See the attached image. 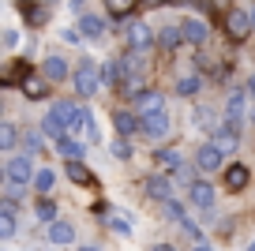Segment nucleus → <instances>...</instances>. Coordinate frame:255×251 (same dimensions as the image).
Segmentation results:
<instances>
[{
    "label": "nucleus",
    "mask_w": 255,
    "mask_h": 251,
    "mask_svg": "<svg viewBox=\"0 0 255 251\" xmlns=\"http://www.w3.org/2000/svg\"><path fill=\"white\" fill-rule=\"evenodd\" d=\"M75 113H79V105H75V102H56L53 109L45 113V120H41V131L53 135V139L68 135V131H72V124H75Z\"/></svg>",
    "instance_id": "obj_1"
},
{
    "label": "nucleus",
    "mask_w": 255,
    "mask_h": 251,
    "mask_svg": "<svg viewBox=\"0 0 255 251\" xmlns=\"http://www.w3.org/2000/svg\"><path fill=\"white\" fill-rule=\"evenodd\" d=\"M72 79H75V94H79V98L98 94V87L105 83V79H102V64H94V60H83Z\"/></svg>",
    "instance_id": "obj_2"
},
{
    "label": "nucleus",
    "mask_w": 255,
    "mask_h": 251,
    "mask_svg": "<svg viewBox=\"0 0 255 251\" xmlns=\"http://www.w3.org/2000/svg\"><path fill=\"white\" fill-rule=\"evenodd\" d=\"M255 30V23H252V11H244V8H229L225 11V34L229 38H248V34Z\"/></svg>",
    "instance_id": "obj_3"
},
{
    "label": "nucleus",
    "mask_w": 255,
    "mask_h": 251,
    "mask_svg": "<svg viewBox=\"0 0 255 251\" xmlns=\"http://www.w3.org/2000/svg\"><path fill=\"white\" fill-rule=\"evenodd\" d=\"M222 161H225V150L218 146L214 139H210V142H203V146H199V154H195V165H199L203 173H218V169H222Z\"/></svg>",
    "instance_id": "obj_4"
},
{
    "label": "nucleus",
    "mask_w": 255,
    "mask_h": 251,
    "mask_svg": "<svg viewBox=\"0 0 255 251\" xmlns=\"http://www.w3.org/2000/svg\"><path fill=\"white\" fill-rule=\"evenodd\" d=\"M169 127H173V120H169V113H165V109L146 113V117H143V135H146V139H154V142H158V139H165V135H169Z\"/></svg>",
    "instance_id": "obj_5"
},
{
    "label": "nucleus",
    "mask_w": 255,
    "mask_h": 251,
    "mask_svg": "<svg viewBox=\"0 0 255 251\" xmlns=\"http://www.w3.org/2000/svg\"><path fill=\"white\" fill-rule=\"evenodd\" d=\"M210 139H214L225 154H233V150L240 146V120H229V117H225V124H218V131L210 135Z\"/></svg>",
    "instance_id": "obj_6"
},
{
    "label": "nucleus",
    "mask_w": 255,
    "mask_h": 251,
    "mask_svg": "<svg viewBox=\"0 0 255 251\" xmlns=\"http://www.w3.org/2000/svg\"><path fill=\"white\" fill-rule=\"evenodd\" d=\"M154 34H150V26H143V23H131V30H128V49H135V53H146V49L154 45Z\"/></svg>",
    "instance_id": "obj_7"
},
{
    "label": "nucleus",
    "mask_w": 255,
    "mask_h": 251,
    "mask_svg": "<svg viewBox=\"0 0 255 251\" xmlns=\"http://www.w3.org/2000/svg\"><path fill=\"white\" fill-rule=\"evenodd\" d=\"M113 127H117V135H135V131H143V117L117 109V113H113Z\"/></svg>",
    "instance_id": "obj_8"
},
{
    "label": "nucleus",
    "mask_w": 255,
    "mask_h": 251,
    "mask_svg": "<svg viewBox=\"0 0 255 251\" xmlns=\"http://www.w3.org/2000/svg\"><path fill=\"white\" fill-rule=\"evenodd\" d=\"M41 75L49 79V83H56V79H68V60H64L60 53H53V56H45V60H41Z\"/></svg>",
    "instance_id": "obj_9"
},
{
    "label": "nucleus",
    "mask_w": 255,
    "mask_h": 251,
    "mask_svg": "<svg viewBox=\"0 0 255 251\" xmlns=\"http://www.w3.org/2000/svg\"><path fill=\"white\" fill-rule=\"evenodd\" d=\"M214 188H210L207 180H191V203L199 206V210H214Z\"/></svg>",
    "instance_id": "obj_10"
},
{
    "label": "nucleus",
    "mask_w": 255,
    "mask_h": 251,
    "mask_svg": "<svg viewBox=\"0 0 255 251\" xmlns=\"http://www.w3.org/2000/svg\"><path fill=\"white\" fill-rule=\"evenodd\" d=\"M135 105H139V117H146V113L165 109V98H161L158 90H139V94H135Z\"/></svg>",
    "instance_id": "obj_11"
},
{
    "label": "nucleus",
    "mask_w": 255,
    "mask_h": 251,
    "mask_svg": "<svg viewBox=\"0 0 255 251\" xmlns=\"http://www.w3.org/2000/svg\"><path fill=\"white\" fill-rule=\"evenodd\" d=\"M102 79H105V87H120L128 79V64L124 60H105L102 64Z\"/></svg>",
    "instance_id": "obj_12"
},
{
    "label": "nucleus",
    "mask_w": 255,
    "mask_h": 251,
    "mask_svg": "<svg viewBox=\"0 0 255 251\" xmlns=\"http://www.w3.org/2000/svg\"><path fill=\"white\" fill-rule=\"evenodd\" d=\"M146 195L150 199H158V203H169V199H173V184H169V176H150V180H146Z\"/></svg>",
    "instance_id": "obj_13"
},
{
    "label": "nucleus",
    "mask_w": 255,
    "mask_h": 251,
    "mask_svg": "<svg viewBox=\"0 0 255 251\" xmlns=\"http://www.w3.org/2000/svg\"><path fill=\"white\" fill-rule=\"evenodd\" d=\"M180 26H184V34H188V41H191V45H203V41L210 38V26L203 23V19H184Z\"/></svg>",
    "instance_id": "obj_14"
},
{
    "label": "nucleus",
    "mask_w": 255,
    "mask_h": 251,
    "mask_svg": "<svg viewBox=\"0 0 255 251\" xmlns=\"http://www.w3.org/2000/svg\"><path fill=\"white\" fill-rule=\"evenodd\" d=\"M56 154H60L64 161H79V157H83V142H75V139H68V135H60V139H56Z\"/></svg>",
    "instance_id": "obj_15"
},
{
    "label": "nucleus",
    "mask_w": 255,
    "mask_h": 251,
    "mask_svg": "<svg viewBox=\"0 0 255 251\" xmlns=\"http://www.w3.org/2000/svg\"><path fill=\"white\" fill-rule=\"evenodd\" d=\"M248 180H252V173H248L244 165H229V169H225V188L229 191H240Z\"/></svg>",
    "instance_id": "obj_16"
},
{
    "label": "nucleus",
    "mask_w": 255,
    "mask_h": 251,
    "mask_svg": "<svg viewBox=\"0 0 255 251\" xmlns=\"http://www.w3.org/2000/svg\"><path fill=\"white\" fill-rule=\"evenodd\" d=\"M30 173H34V169H30V157H26V154H11V157H8V176L30 180Z\"/></svg>",
    "instance_id": "obj_17"
},
{
    "label": "nucleus",
    "mask_w": 255,
    "mask_h": 251,
    "mask_svg": "<svg viewBox=\"0 0 255 251\" xmlns=\"http://www.w3.org/2000/svg\"><path fill=\"white\" fill-rule=\"evenodd\" d=\"M45 90H49V79H41V75H26V79H23V94L30 98V102L45 98Z\"/></svg>",
    "instance_id": "obj_18"
},
{
    "label": "nucleus",
    "mask_w": 255,
    "mask_h": 251,
    "mask_svg": "<svg viewBox=\"0 0 255 251\" xmlns=\"http://www.w3.org/2000/svg\"><path fill=\"white\" fill-rule=\"evenodd\" d=\"M79 30H83V38H105V19L102 15H83Z\"/></svg>",
    "instance_id": "obj_19"
},
{
    "label": "nucleus",
    "mask_w": 255,
    "mask_h": 251,
    "mask_svg": "<svg viewBox=\"0 0 255 251\" xmlns=\"http://www.w3.org/2000/svg\"><path fill=\"white\" fill-rule=\"evenodd\" d=\"M49 240H53V244H72L75 229L68 225V221H49Z\"/></svg>",
    "instance_id": "obj_20"
},
{
    "label": "nucleus",
    "mask_w": 255,
    "mask_h": 251,
    "mask_svg": "<svg viewBox=\"0 0 255 251\" xmlns=\"http://www.w3.org/2000/svg\"><path fill=\"white\" fill-rule=\"evenodd\" d=\"M64 173H68V180H72V184H79V188H83V184H94V176H90V169L83 161H68Z\"/></svg>",
    "instance_id": "obj_21"
},
{
    "label": "nucleus",
    "mask_w": 255,
    "mask_h": 251,
    "mask_svg": "<svg viewBox=\"0 0 255 251\" xmlns=\"http://www.w3.org/2000/svg\"><path fill=\"white\" fill-rule=\"evenodd\" d=\"M158 41L165 49H176L180 41H188V34H184V26H165V30H158Z\"/></svg>",
    "instance_id": "obj_22"
},
{
    "label": "nucleus",
    "mask_w": 255,
    "mask_h": 251,
    "mask_svg": "<svg viewBox=\"0 0 255 251\" xmlns=\"http://www.w3.org/2000/svg\"><path fill=\"white\" fill-rule=\"evenodd\" d=\"M158 165L165 169V173H176V169H184V157H180V150H161Z\"/></svg>",
    "instance_id": "obj_23"
},
{
    "label": "nucleus",
    "mask_w": 255,
    "mask_h": 251,
    "mask_svg": "<svg viewBox=\"0 0 255 251\" xmlns=\"http://www.w3.org/2000/svg\"><path fill=\"white\" fill-rule=\"evenodd\" d=\"M34 188H38L41 195H49V191L56 188V173L53 169H38V173H34Z\"/></svg>",
    "instance_id": "obj_24"
},
{
    "label": "nucleus",
    "mask_w": 255,
    "mask_h": 251,
    "mask_svg": "<svg viewBox=\"0 0 255 251\" xmlns=\"http://www.w3.org/2000/svg\"><path fill=\"white\" fill-rule=\"evenodd\" d=\"M23 184H30V180H19V176H8V180H4V199H11V203H19V199H23Z\"/></svg>",
    "instance_id": "obj_25"
},
{
    "label": "nucleus",
    "mask_w": 255,
    "mask_h": 251,
    "mask_svg": "<svg viewBox=\"0 0 255 251\" xmlns=\"http://www.w3.org/2000/svg\"><path fill=\"white\" fill-rule=\"evenodd\" d=\"M15 142H19V131H15V124H0V150H15Z\"/></svg>",
    "instance_id": "obj_26"
},
{
    "label": "nucleus",
    "mask_w": 255,
    "mask_h": 251,
    "mask_svg": "<svg viewBox=\"0 0 255 251\" xmlns=\"http://www.w3.org/2000/svg\"><path fill=\"white\" fill-rule=\"evenodd\" d=\"M26 75H30V64H26V60H19L15 68H11L8 75H4V87H15V83H23Z\"/></svg>",
    "instance_id": "obj_27"
},
{
    "label": "nucleus",
    "mask_w": 255,
    "mask_h": 251,
    "mask_svg": "<svg viewBox=\"0 0 255 251\" xmlns=\"http://www.w3.org/2000/svg\"><path fill=\"white\" fill-rule=\"evenodd\" d=\"M225 117H229V120H240V117H244V94H233L229 102H225Z\"/></svg>",
    "instance_id": "obj_28"
},
{
    "label": "nucleus",
    "mask_w": 255,
    "mask_h": 251,
    "mask_svg": "<svg viewBox=\"0 0 255 251\" xmlns=\"http://www.w3.org/2000/svg\"><path fill=\"white\" fill-rule=\"evenodd\" d=\"M45 131H26L23 135V146H26V154H41V146H45V139H41Z\"/></svg>",
    "instance_id": "obj_29"
},
{
    "label": "nucleus",
    "mask_w": 255,
    "mask_h": 251,
    "mask_svg": "<svg viewBox=\"0 0 255 251\" xmlns=\"http://www.w3.org/2000/svg\"><path fill=\"white\" fill-rule=\"evenodd\" d=\"M199 87H203V79H199V75H184L180 83H176V90H180L184 98H191V94H195Z\"/></svg>",
    "instance_id": "obj_30"
},
{
    "label": "nucleus",
    "mask_w": 255,
    "mask_h": 251,
    "mask_svg": "<svg viewBox=\"0 0 255 251\" xmlns=\"http://www.w3.org/2000/svg\"><path fill=\"white\" fill-rule=\"evenodd\" d=\"M113 157H120V161H128L131 157V142H128V135H117V142H113Z\"/></svg>",
    "instance_id": "obj_31"
},
{
    "label": "nucleus",
    "mask_w": 255,
    "mask_h": 251,
    "mask_svg": "<svg viewBox=\"0 0 255 251\" xmlns=\"http://www.w3.org/2000/svg\"><path fill=\"white\" fill-rule=\"evenodd\" d=\"M105 8H109V15H128V11L135 8V0H105Z\"/></svg>",
    "instance_id": "obj_32"
},
{
    "label": "nucleus",
    "mask_w": 255,
    "mask_h": 251,
    "mask_svg": "<svg viewBox=\"0 0 255 251\" xmlns=\"http://www.w3.org/2000/svg\"><path fill=\"white\" fill-rule=\"evenodd\" d=\"M34 214H38L41 221H56V203L53 199H41V203L34 206Z\"/></svg>",
    "instance_id": "obj_33"
},
{
    "label": "nucleus",
    "mask_w": 255,
    "mask_h": 251,
    "mask_svg": "<svg viewBox=\"0 0 255 251\" xmlns=\"http://www.w3.org/2000/svg\"><path fill=\"white\" fill-rule=\"evenodd\" d=\"M105 221H109V229H113V233H120V236H131V225H128L124 218H105Z\"/></svg>",
    "instance_id": "obj_34"
},
{
    "label": "nucleus",
    "mask_w": 255,
    "mask_h": 251,
    "mask_svg": "<svg viewBox=\"0 0 255 251\" xmlns=\"http://www.w3.org/2000/svg\"><path fill=\"white\" fill-rule=\"evenodd\" d=\"M165 218H169V221H180V218H184V206L169 199V203H165Z\"/></svg>",
    "instance_id": "obj_35"
},
{
    "label": "nucleus",
    "mask_w": 255,
    "mask_h": 251,
    "mask_svg": "<svg viewBox=\"0 0 255 251\" xmlns=\"http://www.w3.org/2000/svg\"><path fill=\"white\" fill-rule=\"evenodd\" d=\"M23 15L30 19V23H45V8H30V4H26V8H23Z\"/></svg>",
    "instance_id": "obj_36"
},
{
    "label": "nucleus",
    "mask_w": 255,
    "mask_h": 251,
    "mask_svg": "<svg viewBox=\"0 0 255 251\" xmlns=\"http://www.w3.org/2000/svg\"><path fill=\"white\" fill-rule=\"evenodd\" d=\"M180 229H184V233H188V236H191V240H199V229L191 225V221H188V218H180Z\"/></svg>",
    "instance_id": "obj_37"
},
{
    "label": "nucleus",
    "mask_w": 255,
    "mask_h": 251,
    "mask_svg": "<svg viewBox=\"0 0 255 251\" xmlns=\"http://www.w3.org/2000/svg\"><path fill=\"white\" fill-rule=\"evenodd\" d=\"M4 45L15 49V45H19V34H15V30H8V34H4Z\"/></svg>",
    "instance_id": "obj_38"
},
{
    "label": "nucleus",
    "mask_w": 255,
    "mask_h": 251,
    "mask_svg": "<svg viewBox=\"0 0 255 251\" xmlns=\"http://www.w3.org/2000/svg\"><path fill=\"white\" fill-rule=\"evenodd\" d=\"M150 251H176L173 244H150Z\"/></svg>",
    "instance_id": "obj_39"
},
{
    "label": "nucleus",
    "mask_w": 255,
    "mask_h": 251,
    "mask_svg": "<svg viewBox=\"0 0 255 251\" xmlns=\"http://www.w3.org/2000/svg\"><path fill=\"white\" fill-rule=\"evenodd\" d=\"M191 251H214V248H210V244H203V240H195V248H191Z\"/></svg>",
    "instance_id": "obj_40"
},
{
    "label": "nucleus",
    "mask_w": 255,
    "mask_h": 251,
    "mask_svg": "<svg viewBox=\"0 0 255 251\" xmlns=\"http://www.w3.org/2000/svg\"><path fill=\"white\" fill-rule=\"evenodd\" d=\"M248 94H252V98H255V75H252V79H248Z\"/></svg>",
    "instance_id": "obj_41"
},
{
    "label": "nucleus",
    "mask_w": 255,
    "mask_h": 251,
    "mask_svg": "<svg viewBox=\"0 0 255 251\" xmlns=\"http://www.w3.org/2000/svg\"><path fill=\"white\" fill-rule=\"evenodd\" d=\"M79 251H98V248H94V244H83V248H79Z\"/></svg>",
    "instance_id": "obj_42"
},
{
    "label": "nucleus",
    "mask_w": 255,
    "mask_h": 251,
    "mask_svg": "<svg viewBox=\"0 0 255 251\" xmlns=\"http://www.w3.org/2000/svg\"><path fill=\"white\" fill-rule=\"evenodd\" d=\"M248 251H255V240H252V244H248Z\"/></svg>",
    "instance_id": "obj_43"
},
{
    "label": "nucleus",
    "mask_w": 255,
    "mask_h": 251,
    "mask_svg": "<svg viewBox=\"0 0 255 251\" xmlns=\"http://www.w3.org/2000/svg\"><path fill=\"white\" fill-rule=\"evenodd\" d=\"M252 23H255V8H252Z\"/></svg>",
    "instance_id": "obj_44"
}]
</instances>
